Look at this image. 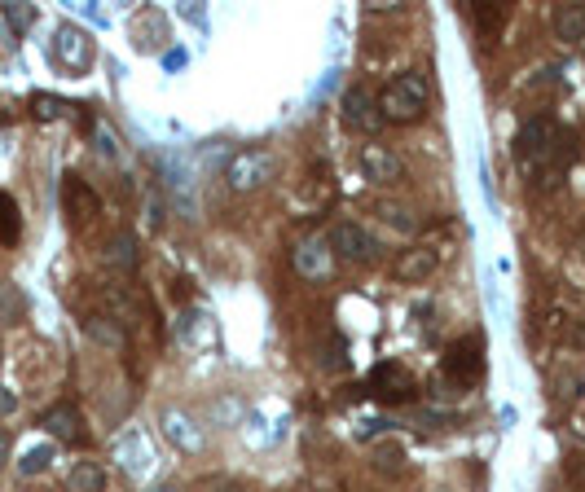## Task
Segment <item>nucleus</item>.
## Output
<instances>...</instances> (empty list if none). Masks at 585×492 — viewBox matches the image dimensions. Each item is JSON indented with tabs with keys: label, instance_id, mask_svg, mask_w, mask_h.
<instances>
[{
	"label": "nucleus",
	"instance_id": "obj_1",
	"mask_svg": "<svg viewBox=\"0 0 585 492\" xmlns=\"http://www.w3.org/2000/svg\"><path fill=\"white\" fill-rule=\"evenodd\" d=\"M432 106V84L423 71H401L383 84L379 93V115L383 123H418Z\"/></svg>",
	"mask_w": 585,
	"mask_h": 492
},
{
	"label": "nucleus",
	"instance_id": "obj_2",
	"mask_svg": "<svg viewBox=\"0 0 585 492\" xmlns=\"http://www.w3.org/2000/svg\"><path fill=\"white\" fill-rule=\"evenodd\" d=\"M273 172H278L273 150L247 145V150H238L234 159L225 163V185H229V194H256V189H264L273 181Z\"/></svg>",
	"mask_w": 585,
	"mask_h": 492
},
{
	"label": "nucleus",
	"instance_id": "obj_3",
	"mask_svg": "<svg viewBox=\"0 0 585 492\" xmlns=\"http://www.w3.org/2000/svg\"><path fill=\"white\" fill-rule=\"evenodd\" d=\"M53 62H58L66 75H84L88 66L97 62L93 36H88L84 27H75V22H62V27L53 31Z\"/></svg>",
	"mask_w": 585,
	"mask_h": 492
},
{
	"label": "nucleus",
	"instance_id": "obj_4",
	"mask_svg": "<svg viewBox=\"0 0 585 492\" xmlns=\"http://www.w3.org/2000/svg\"><path fill=\"white\" fill-rule=\"evenodd\" d=\"M366 391L374 400H388V405H410L414 400V374H410V365H401V361H379L370 369V378H366Z\"/></svg>",
	"mask_w": 585,
	"mask_h": 492
},
{
	"label": "nucleus",
	"instance_id": "obj_5",
	"mask_svg": "<svg viewBox=\"0 0 585 492\" xmlns=\"http://www.w3.org/2000/svg\"><path fill=\"white\" fill-rule=\"evenodd\" d=\"M445 378L458 387H476L484 378V339L480 334H467V339H458L454 348L445 352Z\"/></svg>",
	"mask_w": 585,
	"mask_h": 492
},
{
	"label": "nucleus",
	"instance_id": "obj_6",
	"mask_svg": "<svg viewBox=\"0 0 585 492\" xmlns=\"http://www.w3.org/2000/svg\"><path fill=\"white\" fill-rule=\"evenodd\" d=\"M291 260H295V273H300L304 282H326V277L335 273V251H330V242L322 233H304V238L295 242Z\"/></svg>",
	"mask_w": 585,
	"mask_h": 492
},
{
	"label": "nucleus",
	"instance_id": "obj_7",
	"mask_svg": "<svg viewBox=\"0 0 585 492\" xmlns=\"http://www.w3.org/2000/svg\"><path fill=\"white\" fill-rule=\"evenodd\" d=\"M326 242H330V251H335V260H344V264H370L374 251H379L374 238L357 225V220H339V225H330Z\"/></svg>",
	"mask_w": 585,
	"mask_h": 492
},
{
	"label": "nucleus",
	"instance_id": "obj_8",
	"mask_svg": "<svg viewBox=\"0 0 585 492\" xmlns=\"http://www.w3.org/2000/svg\"><path fill=\"white\" fill-rule=\"evenodd\" d=\"M555 141H559V128H555V123H550L546 115H537V119H528L524 128L515 132V154H520L524 167H533L537 159H550Z\"/></svg>",
	"mask_w": 585,
	"mask_h": 492
},
{
	"label": "nucleus",
	"instance_id": "obj_9",
	"mask_svg": "<svg viewBox=\"0 0 585 492\" xmlns=\"http://www.w3.org/2000/svg\"><path fill=\"white\" fill-rule=\"evenodd\" d=\"M159 427H163V440H172L181 453H203L207 449V435H203V427L190 418L185 409H176V405H168L159 413Z\"/></svg>",
	"mask_w": 585,
	"mask_h": 492
},
{
	"label": "nucleus",
	"instance_id": "obj_10",
	"mask_svg": "<svg viewBox=\"0 0 585 492\" xmlns=\"http://www.w3.org/2000/svg\"><path fill=\"white\" fill-rule=\"evenodd\" d=\"M361 172H366V181H374V185H401L405 181V163L379 141L361 145Z\"/></svg>",
	"mask_w": 585,
	"mask_h": 492
},
{
	"label": "nucleus",
	"instance_id": "obj_11",
	"mask_svg": "<svg viewBox=\"0 0 585 492\" xmlns=\"http://www.w3.org/2000/svg\"><path fill=\"white\" fill-rule=\"evenodd\" d=\"M339 110H344V123L352 132H361V137H370V132H379V102L366 93V88H348L344 93V102H339Z\"/></svg>",
	"mask_w": 585,
	"mask_h": 492
},
{
	"label": "nucleus",
	"instance_id": "obj_12",
	"mask_svg": "<svg viewBox=\"0 0 585 492\" xmlns=\"http://www.w3.org/2000/svg\"><path fill=\"white\" fill-rule=\"evenodd\" d=\"M440 268V255L432 251V246H410V251H401L392 260V277L396 282H427V277H432Z\"/></svg>",
	"mask_w": 585,
	"mask_h": 492
},
{
	"label": "nucleus",
	"instance_id": "obj_13",
	"mask_svg": "<svg viewBox=\"0 0 585 492\" xmlns=\"http://www.w3.org/2000/svg\"><path fill=\"white\" fill-rule=\"evenodd\" d=\"M40 427L49 431L58 444H80V440H84V418H80V409H75L71 400L53 405V409L40 418Z\"/></svg>",
	"mask_w": 585,
	"mask_h": 492
},
{
	"label": "nucleus",
	"instance_id": "obj_14",
	"mask_svg": "<svg viewBox=\"0 0 585 492\" xmlns=\"http://www.w3.org/2000/svg\"><path fill=\"white\" fill-rule=\"evenodd\" d=\"M62 203H66V216H71V225H88V220L97 216V194L88 189L80 176H66V185H62Z\"/></svg>",
	"mask_w": 585,
	"mask_h": 492
},
{
	"label": "nucleus",
	"instance_id": "obj_15",
	"mask_svg": "<svg viewBox=\"0 0 585 492\" xmlns=\"http://www.w3.org/2000/svg\"><path fill=\"white\" fill-rule=\"evenodd\" d=\"M102 264L115 268V273H132V268H137V238H132L128 229H115L102 246Z\"/></svg>",
	"mask_w": 585,
	"mask_h": 492
},
{
	"label": "nucleus",
	"instance_id": "obj_16",
	"mask_svg": "<svg viewBox=\"0 0 585 492\" xmlns=\"http://www.w3.org/2000/svg\"><path fill=\"white\" fill-rule=\"evenodd\" d=\"M66 488H71V492H106V466L93 462V457H84V462L71 466Z\"/></svg>",
	"mask_w": 585,
	"mask_h": 492
},
{
	"label": "nucleus",
	"instance_id": "obj_17",
	"mask_svg": "<svg viewBox=\"0 0 585 492\" xmlns=\"http://www.w3.org/2000/svg\"><path fill=\"white\" fill-rule=\"evenodd\" d=\"M555 36L564 40V44L585 40V5L568 0V5H559V9H555Z\"/></svg>",
	"mask_w": 585,
	"mask_h": 492
},
{
	"label": "nucleus",
	"instance_id": "obj_18",
	"mask_svg": "<svg viewBox=\"0 0 585 492\" xmlns=\"http://www.w3.org/2000/svg\"><path fill=\"white\" fill-rule=\"evenodd\" d=\"M506 18H511V9L498 5V0H489V5H476V31H480V40L484 44H498Z\"/></svg>",
	"mask_w": 585,
	"mask_h": 492
},
{
	"label": "nucleus",
	"instance_id": "obj_19",
	"mask_svg": "<svg viewBox=\"0 0 585 492\" xmlns=\"http://www.w3.org/2000/svg\"><path fill=\"white\" fill-rule=\"evenodd\" d=\"M84 330L93 334L97 343H106V348H124V326H119L115 317H106V312H88Z\"/></svg>",
	"mask_w": 585,
	"mask_h": 492
},
{
	"label": "nucleus",
	"instance_id": "obj_20",
	"mask_svg": "<svg viewBox=\"0 0 585 492\" xmlns=\"http://www.w3.org/2000/svg\"><path fill=\"white\" fill-rule=\"evenodd\" d=\"M374 216H383V225H392L396 233H414V211L405 207V203L379 198V203H374Z\"/></svg>",
	"mask_w": 585,
	"mask_h": 492
},
{
	"label": "nucleus",
	"instance_id": "obj_21",
	"mask_svg": "<svg viewBox=\"0 0 585 492\" xmlns=\"http://www.w3.org/2000/svg\"><path fill=\"white\" fill-rule=\"evenodd\" d=\"M137 36H141V49H146V36H154L150 44H168V18L159 14V9H146V14H141V22H137Z\"/></svg>",
	"mask_w": 585,
	"mask_h": 492
},
{
	"label": "nucleus",
	"instance_id": "obj_22",
	"mask_svg": "<svg viewBox=\"0 0 585 492\" xmlns=\"http://www.w3.org/2000/svg\"><path fill=\"white\" fill-rule=\"evenodd\" d=\"M22 317V290L14 282H0V326H14Z\"/></svg>",
	"mask_w": 585,
	"mask_h": 492
},
{
	"label": "nucleus",
	"instance_id": "obj_23",
	"mask_svg": "<svg viewBox=\"0 0 585 492\" xmlns=\"http://www.w3.org/2000/svg\"><path fill=\"white\" fill-rule=\"evenodd\" d=\"M401 462H405V453H401V444H374V466H379L383 475H401Z\"/></svg>",
	"mask_w": 585,
	"mask_h": 492
},
{
	"label": "nucleus",
	"instance_id": "obj_24",
	"mask_svg": "<svg viewBox=\"0 0 585 492\" xmlns=\"http://www.w3.org/2000/svg\"><path fill=\"white\" fill-rule=\"evenodd\" d=\"M49 462H53V444H40V449H31V453H22V462H18V475H40V471H49Z\"/></svg>",
	"mask_w": 585,
	"mask_h": 492
},
{
	"label": "nucleus",
	"instance_id": "obj_25",
	"mask_svg": "<svg viewBox=\"0 0 585 492\" xmlns=\"http://www.w3.org/2000/svg\"><path fill=\"white\" fill-rule=\"evenodd\" d=\"M5 22L22 36V31H27L31 22H36V9H31V5H5Z\"/></svg>",
	"mask_w": 585,
	"mask_h": 492
},
{
	"label": "nucleus",
	"instance_id": "obj_26",
	"mask_svg": "<svg viewBox=\"0 0 585 492\" xmlns=\"http://www.w3.org/2000/svg\"><path fill=\"white\" fill-rule=\"evenodd\" d=\"M344 352H348L344 343H339V339H330L326 348H322V365H326V369H344V365H348V356H344Z\"/></svg>",
	"mask_w": 585,
	"mask_h": 492
},
{
	"label": "nucleus",
	"instance_id": "obj_27",
	"mask_svg": "<svg viewBox=\"0 0 585 492\" xmlns=\"http://www.w3.org/2000/svg\"><path fill=\"white\" fill-rule=\"evenodd\" d=\"M31 110H36V119H58L66 106L58 102V97H31Z\"/></svg>",
	"mask_w": 585,
	"mask_h": 492
},
{
	"label": "nucleus",
	"instance_id": "obj_28",
	"mask_svg": "<svg viewBox=\"0 0 585 492\" xmlns=\"http://www.w3.org/2000/svg\"><path fill=\"white\" fill-rule=\"evenodd\" d=\"M14 409H18V396H14L9 387H0V418H9Z\"/></svg>",
	"mask_w": 585,
	"mask_h": 492
},
{
	"label": "nucleus",
	"instance_id": "obj_29",
	"mask_svg": "<svg viewBox=\"0 0 585 492\" xmlns=\"http://www.w3.org/2000/svg\"><path fill=\"white\" fill-rule=\"evenodd\" d=\"M5 462H9V431L0 427V466H5Z\"/></svg>",
	"mask_w": 585,
	"mask_h": 492
},
{
	"label": "nucleus",
	"instance_id": "obj_30",
	"mask_svg": "<svg viewBox=\"0 0 585 492\" xmlns=\"http://www.w3.org/2000/svg\"><path fill=\"white\" fill-rule=\"evenodd\" d=\"M150 492H181V488H176V484H154Z\"/></svg>",
	"mask_w": 585,
	"mask_h": 492
}]
</instances>
